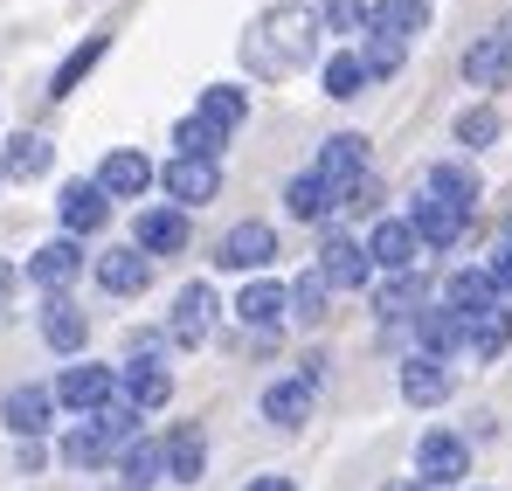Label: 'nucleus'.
<instances>
[{
  "label": "nucleus",
  "instance_id": "f257e3e1",
  "mask_svg": "<svg viewBox=\"0 0 512 491\" xmlns=\"http://www.w3.org/2000/svg\"><path fill=\"white\" fill-rule=\"evenodd\" d=\"M312 49H319V14L312 7H270L243 35V63L256 77H291V70L312 63Z\"/></svg>",
  "mask_w": 512,
  "mask_h": 491
},
{
  "label": "nucleus",
  "instance_id": "f03ea898",
  "mask_svg": "<svg viewBox=\"0 0 512 491\" xmlns=\"http://www.w3.org/2000/svg\"><path fill=\"white\" fill-rule=\"evenodd\" d=\"M132 429H139V409H132V402H104V409L90 415L84 429H70V443H63V457H70L77 471H97V464H111V457H125V443H139Z\"/></svg>",
  "mask_w": 512,
  "mask_h": 491
},
{
  "label": "nucleus",
  "instance_id": "7ed1b4c3",
  "mask_svg": "<svg viewBox=\"0 0 512 491\" xmlns=\"http://www.w3.org/2000/svg\"><path fill=\"white\" fill-rule=\"evenodd\" d=\"M160 187H167L180 208H201V201L222 194V166L215 160H180V153H173V160L160 166Z\"/></svg>",
  "mask_w": 512,
  "mask_h": 491
},
{
  "label": "nucleus",
  "instance_id": "20e7f679",
  "mask_svg": "<svg viewBox=\"0 0 512 491\" xmlns=\"http://www.w3.org/2000/svg\"><path fill=\"white\" fill-rule=\"evenodd\" d=\"M416 471H423L429 485H457L471 471V443L450 436V429H429L423 443H416Z\"/></svg>",
  "mask_w": 512,
  "mask_h": 491
},
{
  "label": "nucleus",
  "instance_id": "39448f33",
  "mask_svg": "<svg viewBox=\"0 0 512 491\" xmlns=\"http://www.w3.org/2000/svg\"><path fill=\"white\" fill-rule=\"evenodd\" d=\"M97 284H104V298H139V291L153 284V256L139 243L111 249V256H97Z\"/></svg>",
  "mask_w": 512,
  "mask_h": 491
},
{
  "label": "nucleus",
  "instance_id": "423d86ee",
  "mask_svg": "<svg viewBox=\"0 0 512 491\" xmlns=\"http://www.w3.org/2000/svg\"><path fill=\"white\" fill-rule=\"evenodd\" d=\"M312 173H319V180H326V187L346 201V187H353V180H367V139H360V132L326 139V153H319V166H312Z\"/></svg>",
  "mask_w": 512,
  "mask_h": 491
},
{
  "label": "nucleus",
  "instance_id": "0eeeda50",
  "mask_svg": "<svg viewBox=\"0 0 512 491\" xmlns=\"http://www.w3.org/2000/svg\"><path fill=\"white\" fill-rule=\"evenodd\" d=\"M464 77L478 83V90H499V83L512 77V35L499 28V35H478L471 49H464Z\"/></svg>",
  "mask_w": 512,
  "mask_h": 491
},
{
  "label": "nucleus",
  "instance_id": "6e6552de",
  "mask_svg": "<svg viewBox=\"0 0 512 491\" xmlns=\"http://www.w3.org/2000/svg\"><path fill=\"white\" fill-rule=\"evenodd\" d=\"M367 270H374V263H367V243H353V236H333V243L319 249V277H326L333 291H360Z\"/></svg>",
  "mask_w": 512,
  "mask_h": 491
},
{
  "label": "nucleus",
  "instance_id": "1a4fd4ad",
  "mask_svg": "<svg viewBox=\"0 0 512 491\" xmlns=\"http://www.w3.org/2000/svg\"><path fill=\"white\" fill-rule=\"evenodd\" d=\"M153 180H160V173H153V160H139V153H111V160L97 166V187H104V201H139Z\"/></svg>",
  "mask_w": 512,
  "mask_h": 491
},
{
  "label": "nucleus",
  "instance_id": "9d476101",
  "mask_svg": "<svg viewBox=\"0 0 512 491\" xmlns=\"http://www.w3.org/2000/svg\"><path fill=\"white\" fill-rule=\"evenodd\" d=\"M160 450H167V478H173V485H194L201 464H208V436H201V422H173Z\"/></svg>",
  "mask_w": 512,
  "mask_h": 491
},
{
  "label": "nucleus",
  "instance_id": "9b49d317",
  "mask_svg": "<svg viewBox=\"0 0 512 491\" xmlns=\"http://www.w3.org/2000/svg\"><path fill=\"white\" fill-rule=\"evenodd\" d=\"M416 229L409 222H374V236H367V263H381V270H395V277H409L416 270Z\"/></svg>",
  "mask_w": 512,
  "mask_h": 491
},
{
  "label": "nucleus",
  "instance_id": "f8f14e48",
  "mask_svg": "<svg viewBox=\"0 0 512 491\" xmlns=\"http://www.w3.org/2000/svg\"><path fill=\"white\" fill-rule=\"evenodd\" d=\"M215 326V291L208 284H187L180 298H173V346H201Z\"/></svg>",
  "mask_w": 512,
  "mask_h": 491
},
{
  "label": "nucleus",
  "instance_id": "ddd939ff",
  "mask_svg": "<svg viewBox=\"0 0 512 491\" xmlns=\"http://www.w3.org/2000/svg\"><path fill=\"white\" fill-rule=\"evenodd\" d=\"M270 256H277L270 222H236V229L222 236V263H229V270H263Z\"/></svg>",
  "mask_w": 512,
  "mask_h": 491
},
{
  "label": "nucleus",
  "instance_id": "4468645a",
  "mask_svg": "<svg viewBox=\"0 0 512 491\" xmlns=\"http://www.w3.org/2000/svg\"><path fill=\"white\" fill-rule=\"evenodd\" d=\"M409 229H416V243H429V249H450L457 236H464V208H450V201L423 194V201H416V215H409Z\"/></svg>",
  "mask_w": 512,
  "mask_h": 491
},
{
  "label": "nucleus",
  "instance_id": "2eb2a0df",
  "mask_svg": "<svg viewBox=\"0 0 512 491\" xmlns=\"http://www.w3.org/2000/svg\"><path fill=\"white\" fill-rule=\"evenodd\" d=\"M423 28H429V0H374V7H367V35L409 42V35H423Z\"/></svg>",
  "mask_w": 512,
  "mask_h": 491
},
{
  "label": "nucleus",
  "instance_id": "dca6fc26",
  "mask_svg": "<svg viewBox=\"0 0 512 491\" xmlns=\"http://www.w3.org/2000/svg\"><path fill=\"white\" fill-rule=\"evenodd\" d=\"M443 305H450L457 319H478V312H492V305H499V284H492V270H457V277L443 284Z\"/></svg>",
  "mask_w": 512,
  "mask_h": 491
},
{
  "label": "nucleus",
  "instance_id": "f3484780",
  "mask_svg": "<svg viewBox=\"0 0 512 491\" xmlns=\"http://www.w3.org/2000/svg\"><path fill=\"white\" fill-rule=\"evenodd\" d=\"M139 249H146V256L187 249V208H146V215H139Z\"/></svg>",
  "mask_w": 512,
  "mask_h": 491
},
{
  "label": "nucleus",
  "instance_id": "a211bd4d",
  "mask_svg": "<svg viewBox=\"0 0 512 491\" xmlns=\"http://www.w3.org/2000/svg\"><path fill=\"white\" fill-rule=\"evenodd\" d=\"M56 402H63V409H104V402H111V367H70V374H63V381H56Z\"/></svg>",
  "mask_w": 512,
  "mask_h": 491
},
{
  "label": "nucleus",
  "instance_id": "6ab92c4d",
  "mask_svg": "<svg viewBox=\"0 0 512 491\" xmlns=\"http://www.w3.org/2000/svg\"><path fill=\"white\" fill-rule=\"evenodd\" d=\"M263 415H270L277 429H298V422L312 415V381H305V374H291V381H270V388H263Z\"/></svg>",
  "mask_w": 512,
  "mask_h": 491
},
{
  "label": "nucleus",
  "instance_id": "aec40b11",
  "mask_svg": "<svg viewBox=\"0 0 512 491\" xmlns=\"http://www.w3.org/2000/svg\"><path fill=\"white\" fill-rule=\"evenodd\" d=\"M104 215H111V201H104L97 180H70V187H63V222H70V236L104 229Z\"/></svg>",
  "mask_w": 512,
  "mask_h": 491
},
{
  "label": "nucleus",
  "instance_id": "412c9836",
  "mask_svg": "<svg viewBox=\"0 0 512 491\" xmlns=\"http://www.w3.org/2000/svg\"><path fill=\"white\" fill-rule=\"evenodd\" d=\"M450 388H457V381H450V367H443V360H429V353H416V360L402 367V395H409L416 409H436Z\"/></svg>",
  "mask_w": 512,
  "mask_h": 491
},
{
  "label": "nucleus",
  "instance_id": "4be33fe9",
  "mask_svg": "<svg viewBox=\"0 0 512 491\" xmlns=\"http://www.w3.org/2000/svg\"><path fill=\"white\" fill-rule=\"evenodd\" d=\"M49 415H56V402H49L42 388H14V395L0 402V422H7L14 436H42V429H49Z\"/></svg>",
  "mask_w": 512,
  "mask_h": 491
},
{
  "label": "nucleus",
  "instance_id": "5701e85b",
  "mask_svg": "<svg viewBox=\"0 0 512 491\" xmlns=\"http://www.w3.org/2000/svg\"><path fill=\"white\" fill-rule=\"evenodd\" d=\"M77 270H84V249L70 243V236H63V243H49V249H35V263H28V277H35L42 291H63Z\"/></svg>",
  "mask_w": 512,
  "mask_h": 491
},
{
  "label": "nucleus",
  "instance_id": "b1692460",
  "mask_svg": "<svg viewBox=\"0 0 512 491\" xmlns=\"http://www.w3.org/2000/svg\"><path fill=\"white\" fill-rule=\"evenodd\" d=\"M464 346H471L478 360H499V353L512 346V312H506V305H492V312L464 319Z\"/></svg>",
  "mask_w": 512,
  "mask_h": 491
},
{
  "label": "nucleus",
  "instance_id": "393cba45",
  "mask_svg": "<svg viewBox=\"0 0 512 491\" xmlns=\"http://www.w3.org/2000/svg\"><path fill=\"white\" fill-rule=\"evenodd\" d=\"M416 332H423V353H429V360H450V353L464 346V319H457L450 305H436V312H416Z\"/></svg>",
  "mask_w": 512,
  "mask_h": 491
},
{
  "label": "nucleus",
  "instance_id": "a878e982",
  "mask_svg": "<svg viewBox=\"0 0 512 491\" xmlns=\"http://www.w3.org/2000/svg\"><path fill=\"white\" fill-rule=\"evenodd\" d=\"M284 305H291V291H284V284H270V277H256L250 291L236 298V319H243V326H277V319H284Z\"/></svg>",
  "mask_w": 512,
  "mask_h": 491
},
{
  "label": "nucleus",
  "instance_id": "bb28decb",
  "mask_svg": "<svg viewBox=\"0 0 512 491\" xmlns=\"http://www.w3.org/2000/svg\"><path fill=\"white\" fill-rule=\"evenodd\" d=\"M284 201H291V215H298V222H326V215L340 208V194H333L319 173H298V180L284 187Z\"/></svg>",
  "mask_w": 512,
  "mask_h": 491
},
{
  "label": "nucleus",
  "instance_id": "cd10ccee",
  "mask_svg": "<svg viewBox=\"0 0 512 491\" xmlns=\"http://www.w3.org/2000/svg\"><path fill=\"white\" fill-rule=\"evenodd\" d=\"M167 395H173L167 367H153V360H132L125 367V402L132 409H167Z\"/></svg>",
  "mask_w": 512,
  "mask_h": 491
},
{
  "label": "nucleus",
  "instance_id": "c85d7f7f",
  "mask_svg": "<svg viewBox=\"0 0 512 491\" xmlns=\"http://www.w3.org/2000/svg\"><path fill=\"white\" fill-rule=\"evenodd\" d=\"M0 173H7V180H35V173H49V139H42V132H21V139H7V153H0Z\"/></svg>",
  "mask_w": 512,
  "mask_h": 491
},
{
  "label": "nucleus",
  "instance_id": "c756f323",
  "mask_svg": "<svg viewBox=\"0 0 512 491\" xmlns=\"http://www.w3.org/2000/svg\"><path fill=\"white\" fill-rule=\"evenodd\" d=\"M84 312H77V305H70V298H49V312H42V339H49V346H56V353H77V346H84Z\"/></svg>",
  "mask_w": 512,
  "mask_h": 491
},
{
  "label": "nucleus",
  "instance_id": "7c9ffc66",
  "mask_svg": "<svg viewBox=\"0 0 512 491\" xmlns=\"http://www.w3.org/2000/svg\"><path fill=\"white\" fill-rule=\"evenodd\" d=\"M360 90H367V63H360V56H353V49H340V56H333V63H326V97H360Z\"/></svg>",
  "mask_w": 512,
  "mask_h": 491
},
{
  "label": "nucleus",
  "instance_id": "2f4dec72",
  "mask_svg": "<svg viewBox=\"0 0 512 491\" xmlns=\"http://www.w3.org/2000/svg\"><path fill=\"white\" fill-rule=\"evenodd\" d=\"M173 146H180V160H215L222 132H215L208 118H180V125H173Z\"/></svg>",
  "mask_w": 512,
  "mask_h": 491
},
{
  "label": "nucleus",
  "instance_id": "473e14b6",
  "mask_svg": "<svg viewBox=\"0 0 512 491\" xmlns=\"http://www.w3.org/2000/svg\"><path fill=\"white\" fill-rule=\"evenodd\" d=\"M429 194H436V201H450V208H464V215H471V201H478V180H471V173H464V166H436V173H429Z\"/></svg>",
  "mask_w": 512,
  "mask_h": 491
},
{
  "label": "nucleus",
  "instance_id": "72a5a7b5",
  "mask_svg": "<svg viewBox=\"0 0 512 491\" xmlns=\"http://www.w3.org/2000/svg\"><path fill=\"white\" fill-rule=\"evenodd\" d=\"M104 49H111V35H90L84 49H77V56H70V63H63V70H56V83H49V90H56V97H70V90H77V83L90 77V63H97V56H104Z\"/></svg>",
  "mask_w": 512,
  "mask_h": 491
},
{
  "label": "nucleus",
  "instance_id": "f704fd0d",
  "mask_svg": "<svg viewBox=\"0 0 512 491\" xmlns=\"http://www.w3.org/2000/svg\"><path fill=\"white\" fill-rule=\"evenodd\" d=\"M243 111H250V104H243V90H208L194 118H208L215 132H229V125H243Z\"/></svg>",
  "mask_w": 512,
  "mask_h": 491
},
{
  "label": "nucleus",
  "instance_id": "c9c22d12",
  "mask_svg": "<svg viewBox=\"0 0 512 491\" xmlns=\"http://www.w3.org/2000/svg\"><path fill=\"white\" fill-rule=\"evenodd\" d=\"M492 139H499V111H492V104L457 111V146H492Z\"/></svg>",
  "mask_w": 512,
  "mask_h": 491
},
{
  "label": "nucleus",
  "instance_id": "e433bc0d",
  "mask_svg": "<svg viewBox=\"0 0 512 491\" xmlns=\"http://www.w3.org/2000/svg\"><path fill=\"white\" fill-rule=\"evenodd\" d=\"M402 56H409V42H395V35H367V77H395L402 70Z\"/></svg>",
  "mask_w": 512,
  "mask_h": 491
},
{
  "label": "nucleus",
  "instance_id": "4c0bfd02",
  "mask_svg": "<svg viewBox=\"0 0 512 491\" xmlns=\"http://www.w3.org/2000/svg\"><path fill=\"white\" fill-rule=\"evenodd\" d=\"M160 471H167V450L160 443H125V478L132 485H153Z\"/></svg>",
  "mask_w": 512,
  "mask_h": 491
},
{
  "label": "nucleus",
  "instance_id": "58836bf2",
  "mask_svg": "<svg viewBox=\"0 0 512 491\" xmlns=\"http://www.w3.org/2000/svg\"><path fill=\"white\" fill-rule=\"evenodd\" d=\"M416 305H423V284L416 277H395L381 291V319H416Z\"/></svg>",
  "mask_w": 512,
  "mask_h": 491
},
{
  "label": "nucleus",
  "instance_id": "ea45409f",
  "mask_svg": "<svg viewBox=\"0 0 512 491\" xmlns=\"http://www.w3.org/2000/svg\"><path fill=\"white\" fill-rule=\"evenodd\" d=\"M326 291H333V284H326L319 270L298 277V284H291V312H298V319H326Z\"/></svg>",
  "mask_w": 512,
  "mask_h": 491
},
{
  "label": "nucleus",
  "instance_id": "a19ab883",
  "mask_svg": "<svg viewBox=\"0 0 512 491\" xmlns=\"http://www.w3.org/2000/svg\"><path fill=\"white\" fill-rule=\"evenodd\" d=\"M319 21H326L333 35H360V28H367V7H360V0H326Z\"/></svg>",
  "mask_w": 512,
  "mask_h": 491
},
{
  "label": "nucleus",
  "instance_id": "79ce46f5",
  "mask_svg": "<svg viewBox=\"0 0 512 491\" xmlns=\"http://www.w3.org/2000/svg\"><path fill=\"white\" fill-rule=\"evenodd\" d=\"M492 284H499V291H512V249H499V263H492Z\"/></svg>",
  "mask_w": 512,
  "mask_h": 491
},
{
  "label": "nucleus",
  "instance_id": "37998d69",
  "mask_svg": "<svg viewBox=\"0 0 512 491\" xmlns=\"http://www.w3.org/2000/svg\"><path fill=\"white\" fill-rule=\"evenodd\" d=\"M250 491H298L291 478H250Z\"/></svg>",
  "mask_w": 512,
  "mask_h": 491
},
{
  "label": "nucleus",
  "instance_id": "c03bdc74",
  "mask_svg": "<svg viewBox=\"0 0 512 491\" xmlns=\"http://www.w3.org/2000/svg\"><path fill=\"white\" fill-rule=\"evenodd\" d=\"M7 291H14V270H7V263H0V305H7Z\"/></svg>",
  "mask_w": 512,
  "mask_h": 491
},
{
  "label": "nucleus",
  "instance_id": "a18cd8bd",
  "mask_svg": "<svg viewBox=\"0 0 512 491\" xmlns=\"http://www.w3.org/2000/svg\"><path fill=\"white\" fill-rule=\"evenodd\" d=\"M506 249H512V222H506Z\"/></svg>",
  "mask_w": 512,
  "mask_h": 491
}]
</instances>
